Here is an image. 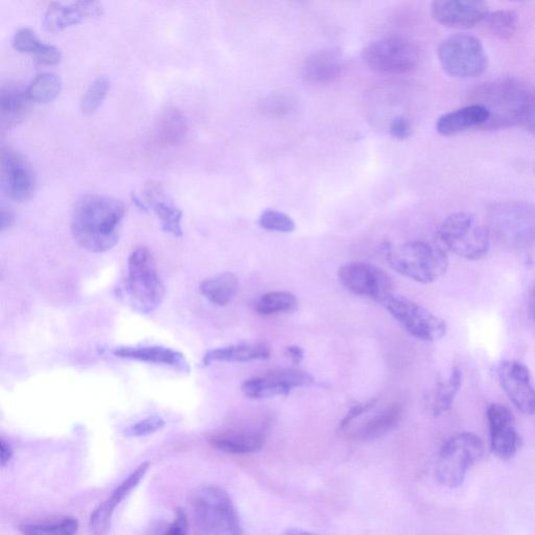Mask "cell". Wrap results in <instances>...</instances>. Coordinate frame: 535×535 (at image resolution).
<instances>
[{
    "label": "cell",
    "instance_id": "1",
    "mask_svg": "<svg viewBox=\"0 0 535 535\" xmlns=\"http://www.w3.org/2000/svg\"><path fill=\"white\" fill-rule=\"evenodd\" d=\"M125 213V205L118 199L98 194L83 196L72 218L75 241L90 252L111 250L119 243Z\"/></svg>",
    "mask_w": 535,
    "mask_h": 535
},
{
    "label": "cell",
    "instance_id": "2",
    "mask_svg": "<svg viewBox=\"0 0 535 535\" xmlns=\"http://www.w3.org/2000/svg\"><path fill=\"white\" fill-rule=\"evenodd\" d=\"M385 257L394 271L422 284L438 281L449 269L447 251L439 244L411 241L399 246L388 245Z\"/></svg>",
    "mask_w": 535,
    "mask_h": 535
},
{
    "label": "cell",
    "instance_id": "3",
    "mask_svg": "<svg viewBox=\"0 0 535 535\" xmlns=\"http://www.w3.org/2000/svg\"><path fill=\"white\" fill-rule=\"evenodd\" d=\"M191 507L199 535H244L238 511L223 488L199 487L192 495Z\"/></svg>",
    "mask_w": 535,
    "mask_h": 535
},
{
    "label": "cell",
    "instance_id": "4",
    "mask_svg": "<svg viewBox=\"0 0 535 535\" xmlns=\"http://www.w3.org/2000/svg\"><path fill=\"white\" fill-rule=\"evenodd\" d=\"M438 244L458 257L479 261L491 247V232L473 214L460 212L447 217L437 232Z\"/></svg>",
    "mask_w": 535,
    "mask_h": 535
},
{
    "label": "cell",
    "instance_id": "5",
    "mask_svg": "<svg viewBox=\"0 0 535 535\" xmlns=\"http://www.w3.org/2000/svg\"><path fill=\"white\" fill-rule=\"evenodd\" d=\"M125 288L131 306L138 313L151 314L164 301L165 286L147 248H137L131 253Z\"/></svg>",
    "mask_w": 535,
    "mask_h": 535
},
{
    "label": "cell",
    "instance_id": "6",
    "mask_svg": "<svg viewBox=\"0 0 535 535\" xmlns=\"http://www.w3.org/2000/svg\"><path fill=\"white\" fill-rule=\"evenodd\" d=\"M488 230L510 248L522 249L535 241V204L507 201L493 205L488 211Z\"/></svg>",
    "mask_w": 535,
    "mask_h": 535
},
{
    "label": "cell",
    "instance_id": "7",
    "mask_svg": "<svg viewBox=\"0 0 535 535\" xmlns=\"http://www.w3.org/2000/svg\"><path fill=\"white\" fill-rule=\"evenodd\" d=\"M484 453L481 438L471 432H462L449 438L441 448L436 464L438 481L449 487L461 486L469 470Z\"/></svg>",
    "mask_w": 535,
    "mask_h": 535
},
{
    "label": "cell",
    "instance_id": "8",
    "mask_svg": "<svg viewBox=\"0 0 535 535\" xmlns=\"http://www.w3.org/2000/svg\"><path fill=\"white\" fill-rule=\"evenodd\" d=\"M437 55L445 72L459 79L479 77L488 65L482 42L469 34H458L445 39L440 43Z\"/></svg>",
    "mask_w": 535,
    "mask_h": 535
},
{
    "label": "cell",
    "instance_id": "9",
    "mask_svg": "<svg viewBox=\"0 0 535 535\" xmlns=\"http://www.w3.org/2000/svg\"><path fill=\"white\" fill-rule=\"evenodd\" d=\"M480 92L479 104L490 113L484 129H500L520 124L526 101L530 95L514 81H500L486 85Z\"/></svg>",
    "mask_w": 535,
    "mask_h": 535
},
{
    "label": "cell",
    "instance_id": "10",
    "mask_svg": "<svg viewBox=\"0 0 535 535\" xmlns=\"http://www.w3.org/2000/svg\"><path fill=\"white\" fill-rule=\"evenodd\" d=\"M385 306L404 330L418 340L435 342L447 335L448 327L444 319L406 297L393 295L385 302Z\"/></svg>",
    "mask_w": 535,
    "mask_h": 535
},
{
    "label": "cell",
    "instance_id": "11",
    "mask_svg": "<svg viewBox=\"0 0 535 535\" xmlns=\"http://www.w3.org/2000/svg\"><path fill=\"white\" fill-rule=\"evenodd\" d=\"M363 58L372 71L384 75H404L414 71L418 53L414 46L401 38H384L371 43Z\"/></svg>",
    "mask_w": 535,
    "mask_h": 535
},
{
    "label": "cell",
    "instance_id": "12",
    "mask_svg": "<svg viewBox=\"0 0 535 535\" xmlns=\"http://www.w3.org/2000/svg\"><path fill=\"white\" fill-rule=\"evenodd\" d=\"M338 277L345 289L352 293L385 302L393 294L390 277L375 265L353 262L342 266Z\"/></svg>",
    "mask_w": 535,
    "mask_h": 535
},
{
    "label": "cell",
    "instance_id": "13",
    "mask_svg": "<svg viewBox=\"0 0 535 535\" xmlns=\"http://www.w3.org/2000/svg\"><path fill=\"white\" fill-rule=\"evenodd\" d=\"M0 166L6 195L19 203L30 200L36 190V176L27 158L17 150L5 147L0 155Z\"/></svg>",
    "mask_w": 535,
    "mask_h": 535
},
{
    "label": "cell",
    "instance_id": "14",
    "mask_svg": "<svg viewBox=\"0 0 535 535\" xmlns=\"http://www.w3.org/2000/svg\"><path fill=\"white\" fill-rule=\"evenodd\" d=\"M314 382V378L307 372L285 369L245 381L242 391L247 398L257 400L286 397L295 388L310 387Z\"/></svg>",
    "mask_w": 535,
    "mask_h": 535
},
{
    "label": "cell",
    "instance_id": "15",
    "mask_svg": "<svg viewBox=\"0 0 535 535\" xmlns=\"http://www.w3.org/2000/svg\"><path fill=\"white\" fill-rule=\"evenodd\" d=\"M498 377L511 403L522 413L535 415V388L529 369L518 361H504L499 366Z\"/></svg>",
    "mask_w": 535,
    "mask_h": 535
},
{
    "label": "cell",
    "instance_id": "16",
    "mask_svg": "<svg viewBox=\"0 0 535 535\" xmlns=\"http://www.w3.org/2000/svg\"><path fill=\"white\" fill-rule=\"evenodd\" d=\"M486 415L494 454L501 460L513 459L519 450L515 416L500 404L488 407Z\"/></svg>",
    "mask_w": 535,
    "mask_h": 535
},
{
    "label": "cell",
    "instance_id": "17",
    "mask_svg": "<svg viewBox=\"0 0 535 535\" xmlns=\"http://www.w3.org/2000/svg\"><path fill=\"white\" fill-rule=\"evenodd\" d=\"M431 13L440 25L453 29H471L485 21L490 11L483 2L438 0L432 4Z\"/></svg>",
    "mask_w": 535,
    "mask_h": 535
},
{
    "label": "cell",
    "instance_id": "18",
    "mask_svg": "<svg viewBox=\"0 0 535 535\" xmlns=\"http://www.w3.org/2000/svg\"><path fill=\"white\" fill-rule=\"evenodd\" d=\"M103 14L104 7L99 2L52 3L44 13L42 25L45 31L57 33Z\"/></svg>",
    "mask_w": 535,
    "mask_h": 535
},
{
    "label": "cell",
    "instance_id": "19",
    "mask_svg": "<svg viewBox=\"0 0 535 535\" xmlns=\"http://www.w3.org/2000/svg\"><path fill=\"white\" fill-rule=\"evenodd\" d=\"M148 470V462L139 465V467L125 481L115 488L111 496L93 511L89 522L92 535H108L114 509L118 507L134 490L139 482L144 479Z\"/></svg>",
    "mask_w": 535,
    "mask_h": 535
},
{
    "label": "cell",
    "instance_id": "20",
    "mask_svg": "<svg viewBox=\"0 0 535 535\" xmlns=\"http://www.w3.org/2000/svg\"><path fill=\"white\" fill-rule=\"evenodd\" d=\"M147 206L152 208L161 227L174 237H182V213L176 204L167 195L164 186L157 181H149L143 191Z\"/></svg>",
    "mask_w": 535,
    "mask_h": 535
},
{
    "label": "cell",
    "instance_id": "21",
    "mask_svg": "<svg viewBox=\"0 0 535 535\" xmlns=\"http://www.w3.org/2000/svg\"><path fill=\"white\" fill-rule=\"evenodd\" d=\"M28 88L17 82L4 83L0 89V124L3 131L25 120L31 109Z\"/></svg>",
    "mask_w": 535,
    "mask_h": 535
},
{
    "label": "cell",
    "instance_id": "22",
    "mask_svg": "<svg viewBox=\"0 0 535 535\" xmlns=\"http://www.w3.org/2000/svg\"><path fill=\"white\" fill-rule=\"evenodd\" d=\"M343 69L338 50H323L309 56L301 66V76L308 83L325 85L335 82Z\"/></svg>",
    "mask_w": 535,
    "mask_h": 535
},
{
    "label": "cell",
    "instance_id": "23",
    "mask_svg": "<svg viewBox=\"0 0 535 535\" xmlns=\"http://www.w3.org/2000/svg\"><path fill=\"white\" fill-rule=\"evenodd\" d=\"M490 120V113L479 104H472L440 116L436 130L440 135L453 136L482 128Z\"/></svg>",
    "mask_w": 535,
    "mask_h": 535
},
{
    "label": "cell",
    "instance_id": "24",
    "mask_svg": "<svg viewBox=\"0 0 535 535\" xmlns=\"http://www.w3.org/2000/svg\"><path fill=\"white\" fill-rule=\"evenodd\" d=\"M115 357L141 362L171 366L181 370H189L184 356L164 346H124L115 348Z\"/></svg>",
    "mask_w": 535,
    "mask_h": 535
},
{
    "label": "cell",
    "instance_id": "25",
    "mask_svg": "<svg viewBox=\"0 0 535 535\" xmlns=\"http://www.w3.org/2000/svg\"><path fill=\"white\" fill-rule=\"evenodd\" d=\"M188 133V125L177 108L162 111L155 124V141L164 148L175 147L183 142Z\"/></svg>",
    "mask_w": 535,
    "mask_h": 535
},
{
    "label": "cell",
    "instance_id": "26",
    "mask_svg": "<svg viewBox=\"0 0 535 535\" xmlns=\"http://www.w3.org/2000/svg\"><path fill=\"white\" fill-rule=\"evenodd\" d=\"M270 358V350L264 344H240L217 348L208 352L203 359L205 365L214 362L245 363Z\"/></svg>",
    "mask_w": 535,
    "mask_h": 535
},
{
    "label": "cell",
    "instance_id": "27",
    "mask_svg": "<svg viewBox=\"0 0 535 535\" xmlns=\"http://www.w3.org/2000/svg\"><path fill=\"white\" fill-rule=\"evenodd\" d=\"M264 437L259 433L230 432L209 438V443L219 451L244 455L257 452L264 446Z\"/></svg>",
    "mask_w": 535,
    "mask_h": 535
},
{
    "label": "cell",
    "instance_id": "28",
    "mask_svg": "<svg viewBox=\"0 0 535 535\" xmlns=\"http://www.w3.org/2000/svg\"><path fill=\"white\" fill-rule=\"evenodd\" d=\"M240 288L239 278L234 273H223L206 279L200 287L202 295L211 304L225 307L237 296Z\"/></svg>",
    "mask_w": 535,
    "mask_h": 535
},
{
    "label": "cell",
    "instance_id": "29",
    "mask_svg": "<svg viewBox=\"0 0 535 535\" xmlns=\"http://www.w3.org/2000/svg\"><path fill=\"white\" fill-rule=\"evenodd\" d=\"M403 408L400 404H392L372 416L359 429L357 437L364 441L379 439L398 427L402 420Z\"/></svg>",
    "mask_w": 535,
    "mask_h": 535
},
{
    "label": "cell",
    "instance_id": "30",
    "mask_svg": "<svg viewBox=\"0 0 535 535\" xmlns=\"http://www.w3.org/2000/svg\"><path fill=\"white\" fill-rule=\"evenodd\" d=\"M298 307L295 295L286 291H274L263 295L254 306L259 315L270 316L291 313Z\"/></svg>",
    "mask_w": 535,
    "mask_h": 535
},
{
    "label": "cell",
    "instance_id": "31",
    "mask_svg": "<svg viewBox=\"0 0 535 535\" xmlns=\"http://www.w3.org/2000/svg\"><path fill=\"white\" fill-rule=\"evenodd\" d=\"M62 81L54 73L39 74L28 87L32 102L48 104L55 101L61 93Z\"/></svg>",
    "mask_w": 535,
    "mask_h": 535
},
{
    "label": "cell",
    "instance_id": "32",
    "mask_svg": "<svg viewBox=\"0 0 535 535\" xmlns=\"http://www.w3.org/2000/svg\"><path fill=\"white\" fill-rule=\"evenodd\" d=\"M462 382V370L456 367L446 382L438 384L433 402V413L436 416L444 414L452 408Z\"/></svg>",
    "mask_w": 535,
    "mask_h": 535
},
{
    "label": "cell",
    "instance_id": "33",
    "mask_svg": "<svg viewBox=\"0 0 535 535\" xmlns=\"http://www.w3.org/2000/svg\"><path fill=\"white\" fill-rule=\"evenodd\" d=\"M79 522L73 517H64L43 522L22 525L23 535H76Z\"/></svg>",
    "mask_w": 535,
    "mask_h": 535
},
{
    "label": "cell",
    "instance_id": "34",
    "mask_svg": "<svg viewBox=\"0 0 535 535\" xmlns=\"http://www.w3.org/2000/svg\"><path fill=\"white\" fill-rule=\"evenodd\" d=\"M486 25L490 32L503 40L510 39L517 31L518 18L513 11H496L487 15Z\"/></svg>",
    "mask_w": 535,
    "mask_h": 535
},
{
    "label": "cell",
    "instance_id": "35",
    "mask_svg": "<svg viewBox=\"0 0 535 535\" xmlns=\"http://www.w3.org/2000/svg\"><path fill=\"white\" fill-rule=\"evenodd\" d=\"M13 48L19 53L34 54L38 60L50 51L52 44L43 43L33 30L23 28L15 34Z\"/></svg>",
    "mask_w": 535,
    "mask_h": 535
},
{
    "label": "cell",
    "instance_id": "36",
    "mask_svg": "<svg viewBox=\"0 0 535 535\" xmlns=\"http://www.w3.org/2000/svg\"><path fill=\"white\" fill-rule=\"evenodd\" d=\"M109 89L110 81L107 77L100 76L93 81L87 88L82 98V112L86 115L95 113L105 101Z\"/></svg>",
    "mask_w": 535,
    "mask_h": 535
},
{
    "label": "cell",
    "instance_id": "37",
    "mask_svg": "<svg viewBox=\"0 0 535 535\" xmlns=\"http://www.w3.org/2000/svg\"><path fill=\"white\" fill-rule=\"evenodd\" d=\"M259 223L266 230L283 232V234H289L295 230L294 221L288 215L275 211V209H267L261 215Z\"/></svg>",
    "mask_w": 535,
    "mask_h": 535
},
{
    "label": "cell",
    "instance_id": "38",
    "mask_svg": "<svg viewBox=\"0 0 535 535\" xmlns=\"http://www.w3.org/2000/svg\"><path fill=\"white\" fill-rule=\"evenodd\" d=\"M145 535H189L188 518L179 509L176 519L172 523H155L148 529Z\"/></svg>",
    "mask_w": 535,
    "mask_h": 535
},
{
    "label": "cell",
    "instance_id": "39",
    "mask_svg": "<svg viewBox=\"0 0 535 535\" xmlns=\"http://www.w3.org/2000/svg\"><path fill=\"white\" fill-rule=\"evenodd\" d=\"M166 422L160 416H151L146 420L138 422L125 430V435L128 437H143L154 434L164 428Z\"/></svg>",
    "mask_w": 535,
    "mask_h": 535
},
{
    "label": "cell",
    "instance_id": "40",
    "mask_svg": "<svg viewBox=\"0 0 535 535\" xmlns=\"http://www.w3.org/2000/svg\"><path fill=\"white\" fill-rule=\"evenodd\" d=\"M377 403L378 401L376 399H370L351 408V410L346 413L343 420L341 421L339 429L341 431L346 430L353 424L354 421L357 420V418L369 412L377 405Z\"/></svg>",
    "mask_w": 535,
    "mask_h": 535
},
{
    "label": "cell",
    "instance_id": "41",
    "mask_svg": "<svg viewBox=\"0 0 535 535\" xmlns=\"http://www.w3.org/2000/svg\"><path fill=\"white\" fill-rule=\"evenodd\" d=\"M292 102L285 96H274L265 102L264 109L272 115H283L290 111Z\"/></svg>",
    "mask_w": 535,
    "mask_h": 535
},
{
    "label": "cell",
    "instance_id": "42",
    "mask_svg": "<svg viewBox=\"0 0 535 535\" xmlns=\"http://www.w3.org/2000/svg\"><path fill=\"white\" fill-rule=\"evenodd\" d=\"M520 124L535 135V93H530L526 101Z\"/></svg>",
    "mask_w": 535,
    "mask_h": 535
},
{
    "label": "cell",
    "instance_id": "43",
    "mask_svg": "<svg viewBox=\"0 0 535 535\" xmlns=\"http://www.w3.org/2000/svg\"><path fill=\"white\" fill-rule=\"evenodd\" d=\"M389 133L395 138L406 139L411 135V124L403 116H399L391 122Z\"/></svg>",
    "mask_w": 535,
    "mask_h": 535
},
{
    "label": "cell",
    "instance_id": "44",
    "mask_svg": "<svg viewBox=\"0 0 535 535\" xmlns=\"http://www.w3.org/2000/svg\"><path fill=\"white\" fill-rule=\"evenodd\" d=\"M13 449L7 441L0 439V461H2V467L5 468L7 463L12 459Z\"/></svg>",
    "mask_w": 535,
    "mask_h": 535
},
{
    "label": "cell",
    "instance_id": "45",
    "mask_svg": "<svg viewBox=\"0 0 535 535\" xmlns=\"http://www.w3.org/2000/svg\"><path fill=\"white\" fill-rule=\"evenodd\" d=\"M15 223V215L10 207H2V229L6 231Z\"/></svg>",
    "mask_w": 535,
    "mask_h": 535
},
{
    "label": "cell",
    "instance_id": "46",
    "mask_svg": "<svg viewBox=\"0 0 535 535\" xmlns=\"http://www.w3.org/2000/svg\"><path fill=\"white\" fill-rule=\"evenodd\" d=\"M286 352L294 364H299L302 360H304L305 352L297 345L288 346L286 348Z\"/></svg>",
    "mask_w": 535,
    "mask_h": 535
},
{
    "label": "cell",
    "instance_id": "47",
    "mask_svg": "<svg viewBox=\"0 0 535 535\" xmlns=\"http://www.w3.org/2000/svg\"><path fill=\"white\" fill-rule=\"evenodd\" d=\"M528 309L531 317L535 320V281L532 283L529 289Z\"/></svg>",
    "mask_w": 535,
    "mask_h": 535
},
{
    "label": "cell",
    "instance_id": "48",
    "mask_svg": "<svg viewBox=\"0 0 535 535\" xmlns=\"http://www.w3.org/2000/svg\"><path fill=\"white\" fill-rule=\"evenodd\" d=\"M284 535H317V534L311 533L309 531L293 528V529L287 530Z\"/></svg>",
    "mask_w": 535,
    "mask_h": 535
}]
</instances>
